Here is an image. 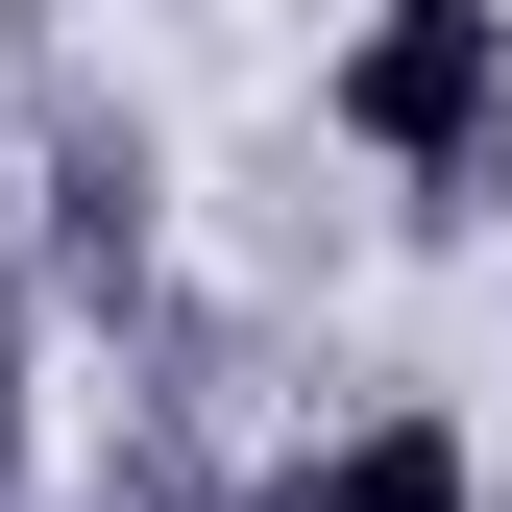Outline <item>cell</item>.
I'll return each instance as SVG.
<instances>
[{"mask_svg":"<svg viewBox=\"0 0 512 512\" xmlns=\"http://www.w3.org/2000/svg\"><path fill=\"white\" fill-rule=\"evenodd\" d=\"M269 512H488V464H464V415H439V391H391V415H342V439H317Z\"/></svg>","mask_w":512,"mask_h":512,"instance_id":"obj_2","label":"cell"},{"mask_svg":"<svg viewBox=\"0 0 512 512\" xmlns=\"http://www.w3.org/2000/svg\"><path fill=\"white\" fill-rule=\"evenodd\" d=\"M317 122H342L366 171H415V196H464L512 147V0H366V25L317 49Z\"/></svg>","mask_w":512,"mask_h":512,"instance_id":"obj_1","label":"cell"}]
</instances>
